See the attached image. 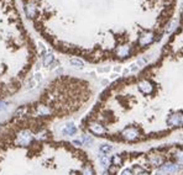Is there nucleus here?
Listing matches in <instances>:
<instances>
[{
    "label": "nucleus",
    "mask_w": 183,
    "mask_h": 175,
    "mask_svg": "<svg viewBox=\"0 0 183 175\" xmlns=\"http://www.w3.org/2000/svg\"><path fill=\"white\" fill-rule=\"evenodd\" d=\"M121 137L128 142H134V140H137L140 137V131L136 126L134 125H129L126 126L123 131H121Z\"/></svg>",
    "instance_id": "nucleus-1"
},
{
    "label": "nucleus",
    "mask_w": 183,
    "mask_h": 175,
    "mask_svg": "<svg viewBox=\"0 0 183 175\" xmlns=\"http://www.w3.org/2000/svg\"><path fill=\"white\" fill-rule=\"evenodd\" d=\"M182 169V165L181 164H176V163H166L163 165H161L157 172L156 175H170V174H175L177 172H180Z\"/></svg>",
    "instance_id": "nucleus-2"
},
{
    "label": "nucleus",
    "mask_w": 183,
    "mask_h": 175,
    "mask_svg": "<svg viewBox=\"0 0 183 175\" xmlns=\"http://www.w3.org/2000/svg\"><path fill=\"white\" fill-rule=\"evenodd\" d=\"M87 128L90 133H93L94 136H105L107 133V128L104 125L99 123V122H95V121H90L88 122L87 125Z\"/></svg>",
    "instance_id": "nucleus-3"
},
{
    "label": "nucleus",
    "mask_w": 183,
    "mask_h": 175,
    "mask_svg": "<svg viewBox=\"0 0 183 175\" xmlns=\"http://www.w3.org/2000/svg\"><path fill=\"white\" fill-rule=\"evenodd\" d=\"M166 123L171 127H180L183 125V112L178 111V112H173L171 115L167 116L166 118Z\"/></svg>",
    "instance_id": "nucleus-4"
},
{
    "label": "nucleus",
    "mask_w": 183,
    "mask_h": 175,
    "mask_svg": "<svg viewBox=\"0 0 183 175\" xmlns=\"http://www.w3.org/2000/svg\"><path fill=\"white\" fill-rule=\"evenodd\" d=\"M77 131L78 130H77L75 125H73V123H67L65 126V128L62 130V133L66 135V136H74L77 133Z\"/></svg>",
    "instance_id": "nucleus-5"
},
{
    "label": "nucleus",
    "mask_w": 183,
    "mask_h": 175,
    "mask_svg": "<svg viewBox=\"0 0 183 175\" xmlns=\"http://www.w3.org/2000/svg\"><path fill=\"white\" fill-rule=\"evenodd\" d=\"M150 163L155 167H161L163 165V157L160 154H153L150 157Z\"/></svg>",
    "instance_id": "nucleus-6"
},
{
    "label": "nucleus",
    "mask_w": 183,
    "mask_h": 175,
    "mask_svg": "<svg viewBox=\"0 0 183 175\" xmlns=\"http://www.w3.org/2000/svg\"><path fill=\"white\" fill-rule=\"evenodd\" d=\"M98 158H99V162H100V164H102V167H104V168H109V163H110V159L107 157V154H99L98 155Z\"/></svg>",
    "instance_id": "nucleus-7"
},
{
    "label": "nucleus",
    "mask_w": 183,
    "mask_h": 175,
    "mask_svg": "<svg viewBox=\"0 0 183 175\" xmlns=\"http://www.w3.org/2000/svg\"><path fill=\"white\" fill-rule=\"evenodd\" d=\"M113 149H114L113 145H110V144H108V143H103V144L99 145V150H100L102 154H108V153L111 152Z\"/></svg>",
    "instance_id": "nucleus-8"
},
{
    "label": "nucleus",
    "mask_w": 183,
    "mask_h": 175,
    "mask_svg": "<svg viewBox=\"0 0 183 175\" xmlns=\"http://www.w3.org/2000/svg\"><path fill=\"white\" fill-rule=\"evenodd\" d=\"M172 157H173V159L178 163V164H183V150H176L175 152V154H172Z\"/></svg>",
    "instance_id": "nucleus-9"
},
{
    "label": "nucleus",
    "mask_w": 183,
    "mask_h": 175,
    "mask_svg": "<svg viewBox=\"0 0 183 175\" xmlns=\"http://www.w3.org/2000/svg\"><path fill=\"white\" fill-rule=\"evenodd\" d=\"M111 162H113V164H114V165L119 167V165H121V164H123V158H121L119 154H114V155H113V158H111Z\"/></svg>",
    "instance_id": "nucleus-10"
},
{
    "label": "nucleus",
    "mask_w": 183,
    "mask_h": 175,
    "mask_svg": "<svg viewBox=\"0 0 183 175\" xmlns=\"http://www.w3.org/2000/svg\"><path fill=\"white\" fill-rule=\"evenodd\" d=\"M82 140H83V143L87 144V145H90V144L93 143V138H92L89 135H87V133H83V135H82Z\"/></svg>",
    "instance_id": "nucleus-11"
},
{
    "label": "nucleus",
    "mask_w": 183,
    "mask_h": 175,
    "mask_svg": "<svg viewBox=\"0 0 183 175\" xmlns=\"http://www.w3.org/2000/svg\"><path fill=\"white\" fill-rule=\"evenodd\" d=\"M120 175H134V173H132V170H131V169H129V168H128V169H124V170L121 172V174Z\"/></svg>",
    "instance_id": "nucleus-12"
},
{
    "label": "nucleus",
    "mask_w": 183,
    "mask_h": 175,
    "mask_svg": "<svg viewBox=\"0 0 183 175\" xmlns=\"http://www.w3.org/2000/svg\"><path fill=\"white\" fill-rule=\"evenodd\" d=\"M73 144L75 147H80L82 145V142L80 140H73Z\"/></svg>",
    "instance_id": "nucleus-13"
}]
</instances>
